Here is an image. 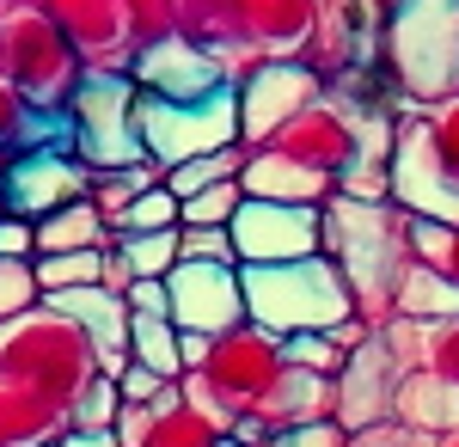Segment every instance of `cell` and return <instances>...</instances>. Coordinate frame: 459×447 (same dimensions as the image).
I'll return each instance as SVG.
<instances>
[{"label":"cell","mask_w":459,"mask_h":447,"mask_svg":"<svg viewBox=\"0 0 459 447\" xmlns=\"http://www.w3.org/2000/svg\"><path fill=\"white\" fill-rule=\"evenodd\" d=\"M325 258L350 282V307L361 325H392L398 312V270L411 264V208L398 203H325Z\"/></svg>","instance_id":"obj_1"},{"label":"cell","mask_w":459,"mask_h":447,"mask_svg":"<svg viewBox=\"0 0 459 447\" xmlns=\"http://www.w3.org/2000/svg\"><path fill=\"white\" fill-rule=\"evenodd\" d=\"M0 374L68 416V405L99 380V344L62 307L37 301V307L0 319Z\"/></svg>","instance_id":"obj_2"},{"label":"cell","mask_w":459,"mask_h":447,"mask_svg":"<svg viewBox=\"0 0 459 447\" xmlns=\"http://www.w3.org/2000/svg\"><path fill=\"white\" fill-rule=\"evenodd\" d=\"M374 62L386 68L404 104H435L459 92V0H398L374 37Z\"/></svg>","instance_id":"obj_3"},{"label":"cell","mask_w":459,"mask_h":447,"mask_svg":"<svg viewBox=\"0 0 459 447\" xmlns=\"http://www.w3.org/2000/svg\"><path fill=\"white\" fill-rule=\"evenodd\" d=\"M246 282V319L300 337V331H331L337 319H350V282L343 270L313 251V258H294V264H239Z\"/></svg>","instance_id":"obj_4"},{"label":"cell","mask_w":459,"mask_h":447,"mask_svg":"<svg viewBox=\"0 0 459 447\" xmlns=\"http://www.w3.org/2000/svg\"><path fill=\"white\" fill-rule=\"evenodd\" d=\"M0 80L19 86L31 110L62 117L74 86L86 80V62L43 6H6L0 13Z\"/></svg>","instance_id":"obj_5"},{"label":"cell","mask_w":459,"mask_h":447,"mask_svg":"<svg viewBox=\"0 0 459 447\" xmlns=\"http://www.w3.org/2000/svg\"><path fill=\"white\" fill-rule=\"evenodd\" d=\"M68 136L74 153L92 166V172H117V166H135L147 160L142 147V86L135 74H86L68 99Z\"/></svg>","instance_id":"obj_6"},{"label":"cell","mask_w":459,"mask_h":447,"mask_svg":"<svg viewBox=\"0 0 459 447\" xmlns=\"http://www.w3.org/2000/svg\"><path fill=\"white\" fill-rule=\"evenodd\" d=\"M196 374L209 380L214 405L233 416V423L239 416H257L264 399L276 392V380L288 374V337L270 331V325H257V319H239V325L214 331V349Z\"/></svg>","instance_id":"obj_7"},{"label":"cell","mask_w":459,"mask_h":447,"mask_svg":"<svg viewBox=\"0 0 459 447\" xmlns=\"http://www.w3.org/2000/svg\"><path fill=\"white\" fill-rule=\"evenodd\" d=\"M239 141V99L233 86L203 92V99H147L142 92V147L147 160H160L166 172L214 153V147H233Z\"/></svg>","instance_id":"obj_8"},{"label":"cell","mask_w":459,"mask_h":447,"mask_svg":"<svg viewBox=\"0 0 459 447\" xmlns=\"http://www.w3.org/2000/svg\"><path fill=\"white\" fill-rule=\"evenodd\" d=\"M233 99H239V141L246 147H264V141L282 136L313 99H325V80L307 62H294V56H264L233 86Z\"/></svg>","instance_id":"obj_9"},{"label":"cell","mask_w":459,"mask_h":447,"mask_svg":"<svg viewBox=\"0 0 459 447\" xmlns=\"http://www.w3.org/2000/svg\"><path fill=\"white\" fill-rule=\"evenodd\" d=\"M86 184H92V166L74 153V141H37V147H19V153L6 160L0 197H6V215L43 221L49 208L86 197Z\"/></svg>","instance_id":"obj_10"},{"label":"cell","mask_w":459,"mask_h":447,"mask_svg":"<svg viewBox=\"0 0 459 447\" xmlns=\"http://www.w3.org/2000/svg\"><path fill=\"white\" fill-rule=\"evenodd\" d=\"M233 245H239V264H294V258H313V251H325V208L246 197L239 215H233Z\"/></svg>","instance_id":"obj_11"},{"label":"cell","mask_w":459,"mask_h":447,"mask_svg":"<svg viewBox=\"0 0 459 447\" xmlns=\"http://www.w3.org/2000/svg\"><path fill=\"white\" fill-rule=\"evenodd\" d=\"M166 294H172V325L178 331H227L246 319V282L239 264H196V258H178V270L166 276Z\"/></svg>","instance_id":"obj_12"},{"label":"cell","mask_w":459,"mask_h":447,"mask_svg":"<svg viewBox=\"0 0 459 447\" xmlns=\"http://www.w3.org/2000/svg\"><path fill=\"white\" fill-rule=\"evenodd\" d=\"M62 31L68 43L80 49L86 74H129L135 68V37L123 25V0H37Z\"/></svg>","instance_id":"obj_13"},{"label":"cell","mask_w":459,"mask_h":447,"mask_svg":"<svg viewBox=\"0 0 459 447\" xmlns=\"http://www.w3.org/2000/svg\"><path fill=\"white\" fill-rule=\"evenodd\" d=\"M129 74H135V86H142L147 99H203V92L233 86L227 56H221V49H203V43H190V37H166V43L142 49Z\"/></svg>","instance_id":"obj_14"},{"label":"cell","mask_w":459,"mask_h":447,"mask_svg":"<svg viewBox=\"0 0 459 447\" xmlns=\"http://www.w3.org/2000/svg\"><path fill=\"white\" fill-rule=\"evenodd\" d=\"M398 355L380 344V331L361 349H350L343 374H337V423L343 429H368V423H386L392 399H398Z\"/></svg>","instance_id":"obj_15"},{"label":"cell","mask_w":459,"mask_h":447,"mask_svg":"<svg viewBox=\"0 0 459 447\" xmlns=\"http://www.w3.org/2000/svg\"><path fill=\"white\" fill-rule=\"evenodd\" d=\"M276 147L294 153V160H307V166L325 172V178H343V172H350V160L361 153V129H355L350 110H337L331 99H313L282 136H276Z\"/></svg>","instance_id":"obj_16"},{"label":"cell","mask_w":459,"mask_h":447,"mask_svg":"<svg viewBox=\"0 0 459 447\" xmlns=\"http://www.w3.org/2000/svg\"><path fill=\"white\" fill-rule=\"evenodd\" d=\"M239 184H246V197H264V203H307V208H325L331 197H337V178L313 172L307 160L282 153L276 141H264V147H251V153H246V172H239Z\"/></svg>","instance_id":"obj_17"},{"label":"cell","mask_w":459,"mask_h":447,"mask_svg":"<svg viewBox=\"0 0 459 447\" xmlns=\"http://www.w3.org/2000/svg\"><path fill=\"white\" fill-rule=\"evenodd\" d=\"M361 56H368V31L355 19V6L350 0H318V13H313V25H307V37H300V49H294V62H307L318 80H337Z\"/></svg>","instance_id":"obj_18"},{"label":"cell","mask_w":459,"mask_h":447,"mask_svg":"<svg viewBox=\"0 0 459 447\" xmlns=\"http://www.w3.org/2000/svg\"><path fill=\"white\" fill-rule=\"evenodd\" d=\"M227 6H233V43L257 56H294L318 13V0H227Z\"/></svg>","instance_id":"obj_19"},{"label":"cell","mask_w":459,"mask_h":447,"mask_svg":"<svg viewBox=\"0 0 459 447\" xmlns=\"http://www.w3.org/2000/svg\"><path fill=\"white\" fill-rule=\"evenodd\" d=\"M43 301L68 312L74 325L99 344V355L129 349V319H135V312H129V301H123V294H110L105 282H80V288H62V294H43Z\"/></svg>","instance_id":"obj_20"},{"label":"cell","mask_w":459,"mask_h":447,"mask_svg":"<svg viewBox=\"0 0 459 447\" xmlns=\"http://www.w3.org/2000/svg\"><path fill=\"white\" fill-rule=\"evenodd\" d=\"M318 416H337V380L331 374H307L288 362V374L276 380V392L264 399L257 423L276 435V429H294V423H318Z\"/></svg>","instance_id":"obj_21"},{"label":"cell","mask_w":459,"mask_h":447,"mask_svg":"<svg viewBox=\"0 0 459 447\" xmlns=\"http://www.w3.org/2000/svg\"><path fill=\"white\" fill-rule=\"evenodd\" d=\"M392 416H398V423H411V429H423V435L459 429V386H447L435 368H404V374H398Z\"/></svg>","instance_id":"obj_22"},{"label":"cell","mask_w":459,"mask_h":447,"mask_svg":"<svg viewBox=\"0 0 459 447\" xmlns=\"http://www.w3.org/2000/svg\"><path fill=\"white\" fill-rule=\"evenodd\" d=\"M62 423L68 416L56 411L49 399L25 392L19 380L0 374V447H43V442H62Z\"/></svg>","instance_id":"obj_23"},{"label":"cell","mask_w":459,"mask_h":447,"mask_svg":"<svg viewBox=\"0 0 459 447\" xmlns=\"http://www.w3.org/2000/svg\"><path fill=\"white\" fill-rule=\"evenodd\" d=\"M110 240L117 233H110V221L99 215L92 197H74V203L49 208L37 221V251H105Z\"/></svg>","instance_id":"obj_24"},{"label":"cell","mask_w":459,"mask_h":447,"mask_svg":"<svg viewBox=\"0 0 459 447\" xmlns=\"http://www.w3.org/2000/svg\"><path fill=\"white\" fill-rule=\"evenodd\" d=\"M459 312V288L447 282V270H435V264H404L398 270V312L392 319H423V325H435V319H454Z\"/></svg>","instance_id":"obj_25"},{"label":"cell","mask_w":459,"mask_h":447,"mask_svg":"<svg viewBox=\"0 0 459 447\" xmlns=\"http://www.w3.org/2000/svg\"><path fill=\"white\" fill-rule=\"evenodd\" d=\"M227 435L209 411H196V405H184V392L172 399H160V411H153V429H147L142 447H214Z\"/></svg>","instance_id":"obj_26"},{"label":"cell","mask_w":459,"mask_h":447,"mask_svg":"<svg viewBox=\"0 0 459 447\" xmlns=\"http://www.w3.org/2000/svg\"><path fill=\"white\" fill-rule=\"evenodd\" d=\"M129 355H135L142 368H153V374H166V380L184 374V349H178L172 312H135V319H129Z\"/></svg>","instance_id":"obj_27"},{"label":"cell","mask_w":459,"mask_h":447,"mask_svg":"<svg viewBox=\"0 0 459 447\" xmlns=\"http://www.w3.org/2000/svg\"><path fill=\"white\" fill-rule=\"evenodd\" d=\"M147 184H166V166H160V160H135V166H117V172H92L86 197H92V203H99V215L117 227V221H123V208L135 203Z\"/></svg>","instance_id":"obj_28"},{"label":"cell","mask_w":459,"mask_h":447,"mask_svg":"<svg viewBox=\"0 0 459 447\" xmlns=\"http://www.w3.org/2000/svg\"><path fill=\"white\" fill-rule=\"evenodd\" d=\"M246 141H233V147H214V153H196V160H184V166H172L166 172V184H172V197H196L203 184H214V178H239L246 172Z\"/></svg>","instance_id":"obj_29"},{"label":"cell","mask_w":459,"mask_h":447,"mask_svg":"<svg viewBox=\"0 0 459 447\" xmlns=\"http://www.w3.org/2000/svg\"><path fill=\"white\" fill-rule=\"evenodd\" d=\"M117 411H123V392H117L110 374H99L68 405V423H62V429H74V435H110V429H117Z\"/></svg>","instance_id":"obj_30"},{"label":"cell","mask_w":459,"mask_h":447,"mask_svg":"<svg viewBox=\"0 0 459 447\" xmlns=\"http://www.w3.org/2000/svg\"><path fill=\"white\" fill-rule=\"evenodd\" d=\"M178 37L203 49H233V6L227 0H178Z\"/></svg>","instance_id":"obj_31"},{"label":"cell","mask_w":459,"mask_h":447,"mask_svg":"<svg viewBox=\"0 0 459 447\" xmlns=\"http://www.w3.org/2000/svg\"><path fill=\"white\" fill-rule=\"evenodd\" d=\"M239 203H246V184L239 178H214L196 197H184V221L178 227H233Z\"/></svg>","instance_id":"obj_32"},{"label":"cell","mask_w":459,"mask_h":447,"mask_svg":"<svg viewBox=\"0 0 459 447\" xmlns=\"http://www.w3.org/2000/svg\"><path fill=\"white\" fill-rule=\"evenodd\" d=\"M178 221H184V197H172V184H147L110 233H153V227H178Z\"/></svg>","instance_id":"obj_33"},{"label":"cell","mask_w":459,"mask_h":447,"mask_svg":"<svg viewBox=\"0 0 459 447\" xmlns=\"http://www.w3.org/2000/svg\"><path fill=\"white\" fill-rule=\"evenodd\" d=\"M123 258L135 264V276H172L178 270V227H153V233H117Z\"/></svg>","instance_id":"obj_34"},{"label":"cell","mask_w":459,"mask_h":447,"mask_svg":"<svg viewBox=\"0 0 459 447\" xmlns=\"http://www.w3.org/2000/svg\"><path fill=\"white\" fill-rule=\"evenodd\" d=\"M31 264H37L43 294H62V288H80V282H99L105 251H37Z\"/></svg>","instance_id":"obj_35"},{"label":"cell","mask_w":459,"mask_h":447,"mask_svg":"<svg viewBox=\"0 0 459 447\" xmlns=\"http://www.w3.org/2000/svg\"><path fill=\"white\" fill-rule=\"evenodd\" d=\"M123 25L135 37V49H153L178 37V0H123Z\"/></svg>","instance_id":"obj_36"},{"label":"cell","mask_w":459,"mask_h":447,"mask_svg":"<svg viewBox=\"0 0 459 447\" xmlns=\"http://www.w3.org/2000/svg\"><path fill=\"white\" fill-rule=\"evenodd\" d=\"M288 362L294 368H307V374H343V362H350V349H337L331 331H300V337H288Z\"/></svg>","instance_id":"obj_37"},{"label":"cell","mask_w":459,"mask_h":447,"mask_svg":"<svg viewBox=\"0 0 459 447\" xmlns=\"http://www.w3.org/2000/svg\"><path fill=\"white\" fill-rule=\"evenodd\" d=\"M43 301V282H37V264L31 258H0V319L25 312Z\"/></svg>","instance_id":"obj_38"},{"label":"cell","mask_w":459,"mask_h":447,"mask_svg":"<svg viewBox=\"0 0 459 447\" xmlns=\"http://www.w3.org/2000/svg\"><path fill=\"white\" fill-rule=\"evenodd\" d=\"M417 368H435L447 386H459V312L454 319H435L423 331V362Z\"/></svg>","instance_id":"obj_39"},{"label":"cell","mask_w":459,"mask_h":447,"mask_svg":"<svg viewBox=\"0 0 459 447\" xmlns=\"http://www.w3.org/2000/svg\"><path fill=\"white\" fill-rule=\"evenodd\" d=\"M178 251L196 264H239L233 227H178Z\"/></svg>","instance_id":"obj_40"},{"label":"cell","mask_w":459,"mask_h":447,"mask_svg":"<svg viewBox=\"0 0 459 447\" xmlns=\"http://www.w3.org/2000/svg\"><path fill=\"white\" fill-rule=\"evenodd\" d=\"M264 447H350V429L337 416H318V423H294V429H276Z\"/></svg>","instance_id":"obj_41"},{"label":"cell","mask_w":459,"mask_h":447,"mask_svg":"<svg viewBox=\"0 0 459 447\" xmlns=\"http://www.w3.org/2000/svg\"><path fill=\"white\" fill-rule=\"evenodd\" d=\"M117 392H123L129 405H160V399H172V392H178V380L153 374V368H142V362L129 355V368L117 374Z\"/></svg>","instance_id":"obj_42"},{"label":"cell","mask_w":459,"mask_h":447,"mask_svg":"<svg viewBox=\"0 0 459 447\" xmlns=\"http://www.w3.org/2000/svg\"><path fill=\"white\" fill-rule=\"evenodd\" d=\"M423 442H429L423 429H411V423H398V416L368 423V429H350V447H423Z\"/></svg>","instance_id":"obj_43"},{"label":"cell","mask_w":459,"mask_h":447,"mask_svg":"<svg viewBox=\"0 0 459 447\" xmlns=\"http://www.w3.org/2000/svg\"><path fill=\"white\" fill-rule=\"evenodd\" d=\"M0 258H37V221L0 215Z\"/></svg>","instance_id":"obj_44"},{"label":"cell","mask_w":459,"mask_h":447,"mask_svg":"<svg viewBox=\"0 0 459 447\" xmlns=\"http://www.w3.org/2000/svg\"><path fill=\"white\" fill-rule=\"evenodd\" d=\"M153 411H160V405H129V399H123V411H117V429H110V435H117V447H142V442H147V429H153Z\"/></svg>","instance_id":"obj_45"},{"label":"cell","mask_w":459,"mask_h":447,"mask_svg":"<svg viewBox=\"0 0 459 447\" xmlns=\"http://www.w3.org/2000/svg\"><path fill=\"white\" fill-rule=\"evenodd\" d=\"M123 301H129V312H172V294H166V276H135Z\"/></svg>","instance_id":"obj_46"},{"label":"cell","mask_w":459,"mask_h":447,"mask_svg":"<svg viewBox=\"0 0 459 447\" xmlns=\"http://www.w3.org/2000/svg\"><path fill=\"white\" fill-rule=\"evenodd\" d=\"M99 282H105L110 294H129V282H135V264L123 258V245H117V240L105 245V264H99Z\"/></svg>","instance_id":"obj_47"},{"label":"cell","mask_w":459,"mask_h":447,"mask_svg":"<svg viewBox=\"0 0 459 447\" xmlns=\"http://www.w3.org/2000/svg\"><path fill=\"white\" fill-rule=\"evenodd\" d=\"M178 349H184V374H190V368H203V362H209L214 337H209V331H178Z\"/></svg>","instance_id":"obj_48"},{"label":"cell","mask_w":459,"mask_h":447,"mask_svg":"<svg viewBox=\"0 0 459 447\" xmlns=\"http://www.w3.org/2000/svg\"><path fill=\"white\" fill-rule=\"evenodd\" d=\"M56 447H117V435H74V429H62Z\"/></svg>","instance_id":"obj_49"},{"label":"cell","mask_w":459,"mask_h":447,"mask_svg":"<svg viewBox=\"0 0 459 447\" xmlns=\"http://www.w3.org/2000/svg\"><path fill=\"white\" fill-rule=\"evenodd\" d=\"M441 270H447V282L459 288V227H454V251H447V264H441Z\"/></svg>","instance_id":"obj_50"},{"label":"cell","mask_w":459,"mask_h":447,"mask_svg":"<svg viewBox=\"0 0 459 447\" xmlns=\"http://www.w3.org/2000/svg\"><path fill=\"white\" fill-rule=\"evenodd\" d=\"M423 447H459V429H441V435H429Z\"/></svg>","instance_id":"obj_51"},{"label":"cell","mask_w":459,"mask_h":447,"mask_svg":"<svg viewBox=\"0 0 459 447\" xmlns=\"http://www.w3.org/2000/svg\"><path fill=\"white\" fill-rule=\"evenodd\" d=\"M214 447H257V442H239V435H221Z\"/></svg>","instance_id":"obj_52"},{"label":"cell","mask_w":459,"mask_h":447,"mask_svg":"<svg viewBox=\"0 0 459 447\" xmlns=\"http://www.w3.org/2000/svg\"><path fill=\"white\" fill-rule=\"evenodd\" d=\"M6 6H37V0H0V13H6Z\"/></svg>","instance_id":"obj_53"},{"label":"cell","mask_w":459,"mask_h":447,"mask_svg":"<svg viewBox=\"0 0 459 447\" xmlns=\"http://www.w3.org/2000/svg\"><path fill=\"white\" fill-rule=\"evenodd\" d=\"M43 447H56V442H43Z\"/></svg>","instance_id":"obj_54"}]
</instances>
